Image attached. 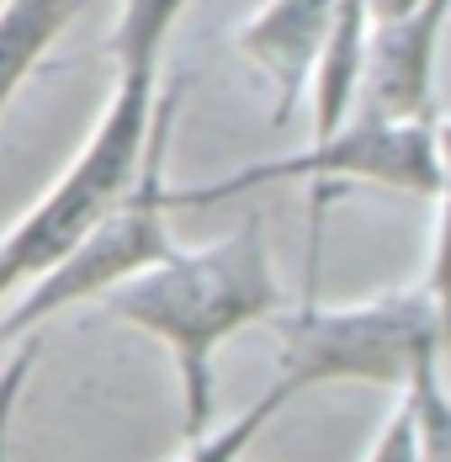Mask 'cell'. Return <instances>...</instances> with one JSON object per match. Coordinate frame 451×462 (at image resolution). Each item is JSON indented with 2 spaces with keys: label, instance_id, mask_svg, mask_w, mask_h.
<instances>
[{
  "label": "cell",
  "instance_id": "9a60e30c",
  "mask_svg": "<svg viewBox=\"0 0 451 462\" xmlns=\"http://www.w3.org/2000/svg\"><path fill=\"white\" fill-rule=\"evenodd\" d=\"M366 5H372V22H393V16L414 11L419 0H366Z\"/></svg>",
  "mask_w": 451,
  "mask_h": 462
},
{
  "label": "cell",
  "instance_id": "3957f363",
  "mask_svg": "<svg viewBox=\"0 0 451 462\" xmlns=\"http://www.w3.org/2000/svg\"><path fill=\"white\" fill-rule=\"evenodd\" d=\"M276 329H281V377L298 393L318 383H377L399 393L425 356L446 351V324L425 282L345 309L303 303L298 314L276 319Z\"/></svg>",
  "mask_w": 451,
  "mask_h": 462
},
{
  "label": "cell",
  "instance_id": "2e32d148",
  "mask_svg": "<svg viewBox=\"0 0 451 462\" xmlns=\"http://www.w3.org/2000/svg\"><path fill=\"white\" fill-rule=\"evenodd\" d=\"M11 303V282H5V272H0V309Z\"/></svg>",
  "mask_w": 451,
  "mask_h": 462
},
{
  "label": "cell",
  "instance_id": "8992f818",
  "mask_svg": "<svg viewBox=\"0 0 451 462\" xmlns=\"http://www.w3.org/2000/svg\"><path fill=\"white\" fill-rule=\"evenodd\" d=\"M451 0H419L393 22H372L351 117H382V123L436 117V48Z\"/></svg>",
  "mask_w": 451,
  "mask_h": 462
},
{
  "label": "cell",
  "instance_id": "7c38bea8",
  "mask_svg": "<svg viewBox=\"0 0 451 462\" xmlns=\"http://www.w3.org/2000/svg\"><path fill=\"white\" fill-rule=\"evenodd\" d=\"M436 165H441V181H436V255H430V298L441 309V324H446V346H451V117H436Z\"/></svg>",
  "mask_w": 451,
  "mask_h": 462
},
{
  "label": "cell",
  "instance_id": "ba28073f",
  "mask_svg": "<svg viewBox=\"0 0 451 462\" xmlns=\"http://www.w3.org/2000/svg\"><path fill=\"white\" fill-rule=\"evenodd\" d=\"M80 0H0V117L11 96L32 80L43 53L75 22Z\"/></svg>",
  "mask_w": 451,
  "mask_h": 462
},
{
  "label": "cell",
  "instance_id": "30bf717a",
  "mask_svg": "<svg viewBox=\"0 0 451 462\" xmlns=\"http://www.w3.org/2000/svg\"><path fill=\"white\" fill-rule=\"evenodd\" d=\"M292 399H298V388H292L287 377H276L266 393L244 410V415L228 420L224 430H213V436H207V430H202V436H191V441H186V452H180L176 462H239L255 441H261V430H266L271 420L292 404Z\"/></svg>",
  "mask_w": 451,
  "mask_h": 462
},
{
  "label": "cell",
  "instance_id": "e0dca14e",
  "mask_svg": "<svg viewBox=\"0 0 451 462\" xmlns=\"http://www.w3.org/2000/svg\"><path fill=\"white\" fill-rule=\"evenodd\" d=\"M239 462H244V457H239Z\"/></svg>",
  "mask_w": 451,
  "mask_h": 462
},
{
  "label": "cell",
  "instance_id": "9c48e42d",
  "mask_svg": "<svg viewBox=\"0 0 451 462\" xmlns=\"http://www.w3.org/2000/svg\"><path fill=\"white\" fill-rule=\"evenodd\" d=\"M186 5L191 0H123L117 27L106 38V53L117 64V75H160L165 43H170Z\"/></svg>",
  "mask_w": 451,
  "mask_h": 462
},
{
  "label": "cell",
  "instance_id": "5bb4252c",
  "mask_svg": "<svg viewBox=\"0 0 451 462\" xmlns=\"http://www.w3.org/2000/svg\"><path fill=\"white\" fill-rule=\"evenodd\" d=\"M366 462H419V441H414V415H409V399H404V393H399V404H393L388 425L377 430V441H372Z\"/></svg>",
  "mask_w": 451,
  "mask_h": 462
},
{
  "label": "cell",
  "instance_id": "4fadbf2b",
  "mask_svg": "<svg viewBox=\"0 0 451 462\" xmlns=\"http://www.w3.org/2000/svg\"><path fill=\"white\" fill-rule=\"evenodd\" d=\"M38 351H43V340L27 335L22 351L0 367V462H11V425H16V404H22V393H27V377H32Z\"/></svg>",
  "mask_w": 451,
  "mask_h": 462
},
{
  "label": "cell",
  "instance_id": "6da1fadb",
  "mask_svg": "<svg viewBox=\"0 0 451 462\" xmlns=\"http://www.w3.org/2000/svg\"><path fill=\"white\" fill-rule=\"evenodd\" d=\"M123 324L154 335L180 383V436H202L213 420V356L239 329L281 309V282L271 261L266 218L244 213L224 239L160 255L138 277L117 282L101 298Z\"/></svg>",
  "mask_w": 451,
  "mask_h": 462
},
{
  "label": "cell",
  "instance_id": "8fae6325",
  "mask_svg": "<svg viewBox=\"0 0 451 462\" xmlns=\"http://www.w3.org/2000/svg\"><path fill=\"white\" fill-rule=\"evenodd\" d=\"M399 393L409 399V415H414L419 462H451V388L441 377V351L409 372V383Z\"/></svg>",
  "mask_w": 451,
  "mask_h": 462
},
{
  "label": "cell",
  "instance_id": "52a82bcc",
  "mask_svg": "<svg viewBox=\"0 0 451 462\" xmlns=\"http://www.w3.org/2000/svg\"><path fill=\"white\" fill-rule=\"evenodd\" d=\"M329 16H335V0H266L239 27L234 48L276 86V123H287L298 96L308 91L329 38Z\"/></svg>",
  "mask_w": 451,
  "mask_h": 462
},
{
  "label": "cell",
  "instance_id": "277c9868",
  "mask_svg": "<svg viewBox=\"0 0 451 462\" xmlns=\"http://www.w3.org/2000/svg\"><path fill=\"white\" fill-rule=\"evenodd\" d=\"M170 123H176V91L160 96L154 106V134H149V154H143V171L128 186V197L96 224L86 229L43 277H32L16 303L0 314V346L5 340H22V335H38L48 319H59L64 309L90 303V298H106L117 282L138 277L143 266H154L160 255H170V229H165V139H170Z\"/></svg>",
  "mask_w": 451,
  "mask_h": 462
},
{
  "label": "cell",
  "instance_id": "7a4b0ae2",
  "mask_svg": "<svg viewBox=\"0 0 451 462\" xmlns=\"http://www.w3.org/2000/svg\"><path fill=\"white\" fill-rule=\"evenodd\" d=\"M154 106H160V75H117L112 101L96 117L80 154L69 160V171L0 234V272L11 282V298L32 277H43L80 234L96 229L128 197L149 154Z\"/></svg>",
  "mask_w": 451,
  "mask_h": 462
},
{
  "label": "cell",
  "instance_id": "5b68a950",
  "mask_svg": "<svg viewBox=\"0 0 451 462\" xmlns=\"http://www.w3.org/2000/svg\"><path fill=\"white\" fill-rule=\"evenodd\" d=\"M271 181H372L393 186L404 197H436L441 165H436V117L419 123H382V117H345L329 139H314L298 154L244 165L224 181L165 191L170 208H213L234 191H261Z\"/></svg>",
  "mask_w": 451,
  "mask_h": 462
}]
</instances>
